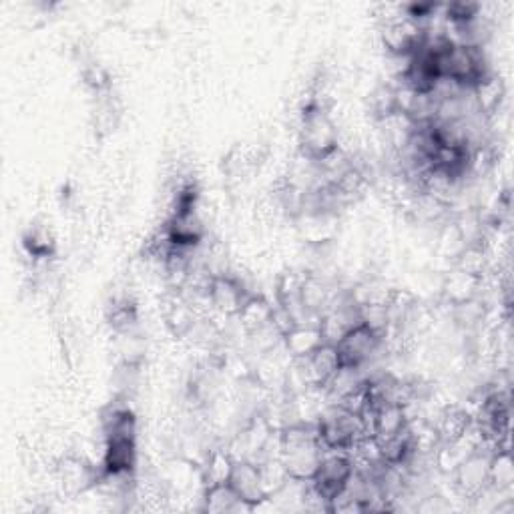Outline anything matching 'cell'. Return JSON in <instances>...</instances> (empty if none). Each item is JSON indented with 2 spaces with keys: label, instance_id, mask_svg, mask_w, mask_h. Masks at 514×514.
Returning <instances> with one entry per match:
<instances>
[{
  "label": "cell",
  "instance_id": "7",
  "mask_svg": "<svg viewBox=\"0 0 514 514\" xmlns=\"http://www.w3.org/2000/svg\"><path fill=\"white\" fill-rule=\"evenodd\" d=\"M384 342L386 340L382 334H378L376 330H372L362 322L354 326L348 334H344L334 346L340 354L342 366H354L364 370V366L376 358Z\"/></svg>",
  "mask_w": 514,
  "mask_h": 514
},
{
  "label": "cell",
  "instance_id": "5",
  "mask_svg": "<svg viewBox=\"0 0 514 514\" xmlns=\"http://www.w3.org/2000/svg\"><path fill=\"white\" fill-rule=\"evenodd\" d=\"M490 456L492 450L478 446L450 472L460 496L478 500L490 492Z\"/></svg>",
  "mask_w": 514,
  "mask_h": 514
},
{
  "label": "cell",
  "instance_id": "20",
  "mask_svg": "<svg viewBox=\"0 0 514 514\" xmlns=\"http://www.w3.org/2000/svg\"><path fill=\"white\" fill-rule=\"evenodd\" d=\"M25 247L35 260H49L55 249V241L45 227H35L25 235Z\"/></svg>",
  "mask_w": 514,
  "mask_h": 514
},
{
  "label": "cell",
  "instance_id": "8",
  "mask_svg": "<svg viewBox=\"0 0 514 514\" xmlns=\"http://www.w3.org/2000/svg\"><path fill=\"white\" fill-rule=\"evenodd\" d=\"M251 296H255V292H251L245 282L233 274L213 276L207 288V304L227 318H237Z\"/></svg>",
  "mask_w": 514,
  "mask_h": 514
},
{
  "label": "cell",
  "instance_id": "13",
  "mask_svg": "<svg viewBox=\"0 0 514 514\" xmlns=\"http://www.w3.org/2000/svg\"><path fill=\"white\" fill-rule=\"evenodd\" d=\"M274 312H276V306H272L264 296L255 294L247 300V304L239 312L237 320H239L241 328L249 336H253V334H260L274 326Z\"/></svg>",
  "mask_w": 514,
  "mask_h": 514
},
{
  "label": "cell",
  "instance_id": "3",
  "mask_svg": "<svg viewBox=\"0 0 514 514\" xmlns=\"http://www.w3.org/2000/svg\"><path fill=\"white\" fill-rule=\"evenodd\" d=\"M320 442L326 452H352L354 446L368 436L360 414H354L338 404L328 408L316 422Z\"/></svg>",
  "mask_w": 514,
  "mask_h": 514
},
{
  "label": "cell",
  "instance_id": "4",
  "mask_svg": "<svg viewBox=\"0 0 514 514\" xmlns=\"http://www.w3.org/2000/svg\"><path fill=\"white\" fill-rule=\"evenodd\" d=\"M356 464L348 452H326L316 476L310 480L318 496L328 504L332 512V502L348 488Z\"/></svg>",
  "mask_w": 514,
  "mask_h": 514
},
{
  "label": "cell",
  "instance_id": "11",
  "mask_svg": "<svg viewBox=\"0 0 514 514\" xmlns=\"http://www.w3.org/2000/svg\"><path fill=\"white\" fill-rule=\"evenodd\" d=\"M282 342L286 346V352L294 360H302V358L310 356L312 352H316L322 344H326L322 328H320V320H310V322L294 324L282 336Z\"/></svg>",
  "mask_w": 514,
  "mask_h": 514
},
{
  "label": "cell",
  "instance_id": "18",
  "mask_svg": "<svg viewBox=\"0 0 514 514\" xmlns=\"http://www.w3.org/2000/svg\"><path fill=\"white\" fill-rule=\"evenodd\" d=\"M370 111L376 121H390L400 115V105H398V89L392 83L378 85L372 95H370Z\"/></svg>",
  "mask_w": 514,
  "mask_h": 514
},
{
  "label": "cell",
  "instance_id": "15",
  "mask_svg": "<svg viewBox=\"0 0 514 514\" xmlns=\"http://www.w3.org/2000/svg\"><path fill=\"white\" fill-rule=\"evenodd\" d=\"M233 466H235V456L231 454V450H225V448L209 450L205 456V462L201 466L203 488L227 484L231 478Z\"/></svg>",
  "mask_w": 514,
  "mask_h": 514
},
{
  "label": "cell",
  "instance_id": "1",
  "mask_svg": "<svg viewBox=\"0 0 514 514\" xmlns=\"http://www.w3.org/2000/svg\"><path fill=\"white\" fill-rule=\"evenodd\" d=\"M326 450L320 442L316 424L296 422L280 430V460L292 480L310 482L324 458Z\"/></svg>",
  "mask_w": 514,
  "mask_h": 514
},
{
  "label": "cell",
  "instance_id": "12",
  "mask_svg": "<svg viewBox=\"0 0 514 514\" xmlns=\"http://www.w3.org/2000/svg\"><path fill=\"white\" fill-rule=\"evenodd\" d=\"M472 426H474V418L470 416V412L456 404L442 408L436 422L432 424L440 444L466 436L472 430Z\"/></svg>",
  "mask_w": 514,
  "mask_h": 514
},
{
  "label": "cell",
  "instance_id": "10",
  "mask_svg": "<svg viewBox=\"0 0 514 514\" xmlns=\"http://www.w3.org/2000/svg\"><path fill=\"white\" fill-rule=\"evenodd\" d=\"M229 486L235 490L239 500L249 506V510L260 508L264 502H268V494L262 482V472L260 464L253 460H235Z\"/></svg>",
  "mask_w": 514,
  "mask_h": 514
},
{
  "label": "cell",
  "instance_id": "16",
  "mask_svg": "<svg viewBox=\"0 0 514 514\" xmlns=\"http://www.w3.org/2000/svg\"><path fill=\"white\" fill-rule=\"evenodd\" d=\"M472 99L476 105V111L484 117L490 119L498 113L502 101H504V83L496 75H488L480 85H476L472 91Z\"/></svg>",
  "mask_w": 514,
  "mask_h": 514
},
{
  "label": "cell",
  "instance_id": "6",
  "mask_svg": "<svg viewBox=\"0 0 514 514\" xmlns=\"http://www.w3.org/2000/svg\"><path fill=\"white\" fill-rule=\"evenodd\" d=\"M382 45L392 59H410L426 41V29L412 21L404 11L402 17H388L380 33Z\"/></svg>",
  "mask_w": 514,
  "mask_h": 514
},
{
  "label": "cell",
  "instance_id": "14",
  "mask_svg": "<svg viewBox=\"0 0 514 514\" xmlns=\"http://www.w3.org/2000/svg\"><path fill=\"white\" fill-rule=\"evenodd\" d=\"M482 284L484 280L482 278H476V276H470L466 272H460V270H452L444 284H442V296L444 300L452 306L456 304H462V302H468V300H474L478 298L480 290H482Z\"/></svg>",
  "mask_w": 514,
  "mask_h": 514
},
{
  "label": "cell",
  "instance_id": "2",
  "mask_svg": "<svg viewBox=\"0 0 514 514\" xmlns=\"http://www.w3.org/2000/svg\"><path fill=\"white\" fill-rule=\"evenodd\" d=\"M298 145L304 159L320 163L340 149L338 125L320 95L310 97L302 109Z\"/></svg>",
  "mask_w": 514,
  "mask_h": 514
},
{
  "label": "cell",
  "instance_id": "19",
  "mask_svg": "<svg viewBox=\"0 0 514 514\" xmlns=\"http://www.w3.org/2000/svg\"><path fill=\"white\" fill-rule=\"evenodd\" d=\"M514 482V464L510 450H494L490 456V490L506 492Z\"/></svg>",
  "mask_w": 514,
  "mask_h": 514
},
{
  "label": "cell",
  "instance_id": "17",
  "mask_svg": "<svg viewBox=\"0 0 514 514\" xmlns=\"http://www.w3.org/2000/svg\"><path fill=\"white\" fill-rule=\"evenodd\" d=\"M203 510L215 512V514H225V512H239V510H249L235 490L227 484H217V486H207L203 490Z\"/></svg>",
  "mask_w": 514,
  "mask_h": 514
},
{
  "label": "cell",
  "instance_id": "9",
  "mask_svg": "<svg viewBox=\"0 0 514 514\" xmlns=\"http://www.w3.org/2000/svg\"><path fill=\"white\" fill-rule=\"evenodd\" d=\"M296 366H298V376L302 380V386L326 390L332 378L342 368V360L336 346L326 342L310 356L296 360Z\"/></svg>",
  "mask_w": 514,
  "mask_h": 514
}]
</instances>
